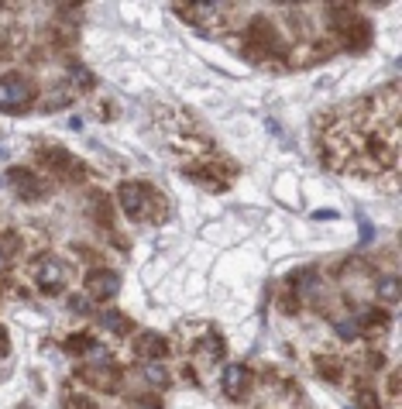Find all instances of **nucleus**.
<instances>
[{
	"instance_id": "1",
	"label": "nucleus",
	"mask_w": 402,
	"mask_h": 409,
	"mask_svg": "<svg viewBox=\"0 0 402 409\" xmlns=\"http://www.w3.org/2000/svg\"><path fill=\"white\" fill-rule=\"evenodd\" d=\"M35 103V86L28 83L24 76L18 73H7L0 76V110L4 114H21Z\"/></svg>"
},
{
	"instance_id": "2",
	"label": "nucleus",
	"mask_w": 402,
	"mask_h": 409,
	"mask_svg": "<svg viewBox=\"0 0 402 409\" xmlns=\"http://www.w3.org/2000/svg\"><path fill=\"white\" fill-rule=\"evenodd\" d=\"M117 200H120V210L128 217H141L145 207L152 203V190H148L145 182H124V186L117 190Z\"/></svg>"
},
{
	"instance_id": "3",
	"label": "nucleus",
	"mask_w": 402,
	"mask_h": 409,
	"mask_svg": "<svg viewBox=\"0 0 402 409\" xmlns=\"http://www.w3.org/2000/svg\"><path fill=\"white\" fill-rule=\"evenodd\" d=\"M120 292V275L110 272V269H100V272H90L86 279V296L90 299H114Z\"/></svg>"
},
{
	"instance_id": "4",
	"label": "nucleus",
	"mask_w": 402,
	"mask_h": 409,
	"mask_svg": "<svg viewBox=\"0 0 402 409\" xmlns=\"http://www.w3.org/2000/svg\"><path fill=\"white\" fill-rule=\"evenodd\" d=\"M11 175V186H14V193L21 196V200H28V203H35V200H41L45 196V186L38 182V175H31L28 169H14Z\"/></svg>"
},
{
	"instance_id": "5",
	"label": "nucleus",
	"mask_w": 402,
	"mask_h": 409,
	"mask_svg": "<svg viewBox=\"0 0 402 409\" xmlns=\"http://www.w3.org/2000/svg\"><path fill=\"white\" fill-rule=\"evenodd\" d=\"M38 158H41V165H45V169H52V172L66 175V179L73 175V169L79 172V162L69 155V152H62V148H41Z\"/></svg>"
},
{
	"instance_id": "6",
	"label": "nucleus",
	"mask_w": 402,
	"mask_h": 409,
	"mask_svg": "<svg viewBox=\"0 0 402 409\" xmlns=\"http://www.w3.org/2000/svg\"><path fill=\"white\" fill-rule=\"evenodd\" d=\"M66 282V265L58 258H45L38 269V289L41 292H58Z\"/></svg>"
},
{
	"instance_id": "7",
	"label": "nucleus",
	"mask_w": 402,
	"mask_h": 409,
	"mask_svg": "<svg viewBox=\"0 0 402 409\" xmlns=\"http://www.w3.org/2000/svg\"><path fill=\"white\" fill-rule=\"evenodd\" d=\"M248 385H251V371L244 365H230L224 371V392H227L230 399H241L248 392Z\"/></svg>"
},
{
	"instance_id": "8",
	"label": "nucleus",
	"mask_w": 402,
	"mask_h": 409,
	"mask_svg": "<svg viewBox=\"0 0 402 409\" xmlns=\"http://www.w3.org/2000/svg\"><path fill=\"white\" fill-rule=\"evenodd\" d=\"M138 354H145L148 361H155V358H165V354H169V344H165L158 333H141V341H138Z\"/></svg>"
},
{
	"instance_id": "9",
	"label": "nucleus",
	"mask_w": 402,
	"mask_h": 409,
	"mask_svg": "<svg viewBox=\"0 0 402 409\" xmlns=\"http://www.w3.org/2000/svg\"><path fill=\"white\" fill-rule=\"evenodd\" d=\"M100 327H103L107 333H128L131 331V320H128L124 313L107 310V313H100Z\"/></svg>"
},
{
	"instance_id": "10",
	"label": "nucleus",
	"mask_w": 402,
	"mask_h": 409,
	"mask_svg": "<svg viewBox=\"0 0 402 409\" xmlns=\"http://www.w3.org/2000/svg\"><path fill=\"white\" fill-rule=\"evenodd\" d=\"M378 296H382L385 303H396V299H399V279H396V275L378 279Z\"/></svg>"
},
{
	"instance_id": "11",
	"label": "nucleus",
	"mask_w": 402,
	"mask_h": 409,
	"mask_svg": "<svg viewBox=\"0 0 402 409\" xmlns=\"http://www.w3.org/2000/svg\"><path fill=\"white\" fill-rule=\"evenodd\" d=\"M145 378H148L152 385H158V389L169 385V375H165V368H162L158 361H148V365H145Z\"/></svg>"
},
{
	"instance_id": "12",
	"label": "nucleus",
	"mask_w": 402,
	"mask_h": 409,
	"mask_svg": "<svg viewBox=\"0 0 402 409\" xmlns=\"http://www.w3.org/2000/svg\"><path fill=\"white\" fill-rule=\"evenodd\" d=\"M334 331L341 333V337H347V341H354V337L361 333V323L351 316V320H337V323H334Z\"/></svg>"
},
{
	"instance_id": "13",
	"label": "nucleus",
	"mask_w": 402,
	"mask_h": 409,
	"mask_svg": "<svg viewBox=\"0 0 402 409\" xmlns=\"http://www.w3.org/2000/svg\"><path fill=\"white\" fill-rule=\"evenodd\" d=\"M69 100H73V93H69V90H56V97L45 100V110H58V107H66Z\"/></svg>"
},
{
	"instance_id": "14",
	"label": "nucleus",
	"mask_w": 402,
	"mask_h": 409,
	"mask_svg": "<svg viewBox=\"0 0 402 409\" xmlns=\"http://www.w3.org/2000/svg\"><path fill=\"white\" fill-rule=\"evenodd\" d=\"M69 310L90 313V310H93V299H90V296H73V299H69Z\"/></svg>"
},
{
	"instance_id": "15",
	"label": "nucleus",
	"mask_w": 402,
	"mask_h": 409,
	"mask_svg": "<svg viewBox=\"0 0 402 409\" xmlns=\"http://www.w3.org/2000/svg\"><path fill=\"white\" fill-rule=\"evenodd\" d=\"M73 76H76L79 86H90V83H93V76H90V73H86L83 66H73Z\"/></svg>"
},
{
	"instance_id": "16",
	"label": "nucleus",
	"mask_w": 402,
	"mask_h": 409,
	"mask_svg": "<svg viewBox=\"0 0 402 409\" xmlns=\"http://www.w3.org/2000/svg\"><path fill=\"white\" fill-rule=\"evenodd\" d=\"M7 265H11V258H7V252H4V248H0V272H4V269H7Z\"/></svg>"
},
{
	"instance_id": "17",
	"label": "nucleus",
	"mask_w": 402,
	"mask_h": 409,
	"mask_svg": "<svg viewBox=\"0 0 402 409\" xmlns=\"http://www.w3.org/2000/svg\"><path fill=\"white\" fill-rule=\"evenodd\" d=\"M4 341H7V333H4V327H0V351H7V344H4Z\"/></svg>"
}]
</instances>
